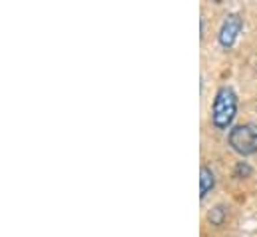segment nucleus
<instances>
[{"instance_id":"1","label":"nucleus","mask_w":257,"mask_h":237,"mask_svg":"<svg viewBox=\"0 0 257 237\" xmlns=\"http://www.w3.org/2000/svg\"><path fill=\"white\" fill-rule=\"evenodd\" d=\"M237 114V94L229 86H221L215 92L211 104V124L217 130H229Z\"/></svg>"},{"instance_id":"2","label":"nucleus","mask_w":257,"mask_h":237,"mask_svg":"<svg viewBox=\"0 0 257 237\" xmlns=\"http://www.w3.org/2000/svg\"><path fill=\"white\" fill-rule=\"evenodd\" d=\"M227 142L231 150L243 158L257 154V124H239L231 128Z\"/></svg>"},{"instance_id":"3","label":"nucleus","mask_w":257,"mask_h":237,"mask_svg":"<svg viewBox=\"0 0 257 237\" xmlns=\"http://www.w3.org/2000/svg\"><path fill=\"white\" fill-rule=\"evenodd\" d=\"M241 28H243V18L239 14H227L225 20L221 22V28H219V34H217V42L223 50H231L233 44L237 42V36L241 34Z\"/></svg>"},{"instance_id":"4","label":"nucleus","mask_w":257,"mask_h":237,"mask_svg":"<svg viewBox=\"0 0 257 237\" xmlns=\"http://www.w3.org/2000/svg\"><path fill=\"white\" fill-rule=\"evenodd\" d=\"M213 187H215V174L211 172L209 166H201V170H199V197L205 199Z\"/></svg>"},{"instance_id":"5","label":"nucleus","mask_w":257,"mask_h":237,"mask_svg":"<svg viewBox=\"0 0 257 237\" xmlns=\"http://www.w3.org/2000/svg\"><path fill=\"white\" fill-rule=\"evenodd\" d=\"M233 176L239 179H245L251 176V166L247 164V162H237V166H235V172H233Z\"/></svg>"}]
</instances>
